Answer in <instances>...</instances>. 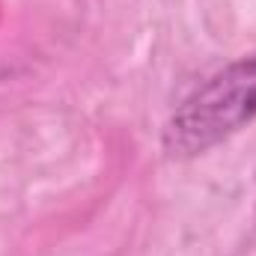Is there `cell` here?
Here are the masks:
<instances>
[{
  "label": "cell",
  "instance_id": "obj_1",
  "mask_svg": "<svg viewBox=\"0 0 256 256\" xmlns=\"http://www.w3.org/2000/svg\"><path fill=\"white\" fill-rule=\"evenodd\" d=\"M256 120V54L236 60L173 110L164 128L170 155H200Z\"/></svg>",
  "mask_w": 256,
  "mask_h": 256
}]
</instances>
